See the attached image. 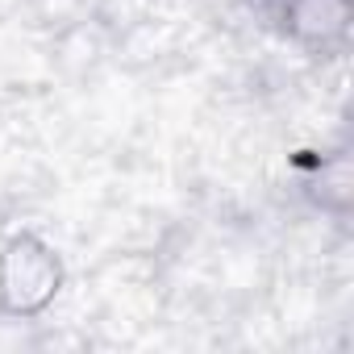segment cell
Listing matches in <instances>:
<instances>
[{
	"mask_svg": "<svg viewBox=\"0 0 354 354\" xmlns=\"http://www.w3.org/2000/svg\"><path fill=\"white\" fill-rule=\"evenodd\" d=\"M271 21L296 50L329 59L350 42L354 0H271Z\"/></svg>",
	"mask_w": 354,
	"mask_h": 354,
	"instance_id": "cell-2",
	"label": "cell"
},
{
	"mask_svg": "<svg viewBox=\"0 0 354 354\" xmlns=\"http://www.w3.org/2000/svg\"><path fill=\"white\" fill-rule=\"evenodd\" d=\"M67 288L63 254L34 230H17L0 242V317L38 321Z\"/></svg>",
	"mask_w": 354,
	"mask_h": 354,
	"instance_id": "cell-1",
	"label": "cell"
},
{
	"mask_svg": "<svg viewBox=\"0 0 354 354\" xmlns=\"http://www.w3.org/2000/svg\"><path fill=\"white\" fill-rule=\"evenodd\" d=\"M304 192H308V201H313L325 217H333V221H346V217H350L354 171H350V150H346V146L325 150V154L304 171Z\"/></svg>",
	"mask_w": 354,
	"mask_h": 354,
	"instance_id": "cell-3",
	"label": "cell"
}]
</instances>
